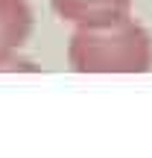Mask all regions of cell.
Wrapping results in <instances>:
<instances>
[{
  "label": "cell",
  "instance_id": "6da1fadb",
  "mask_svg": "<svg viewBox=\"0 0 152 158\" xmlns=\"http://www.w3.org/2000/svg\"><path fill=\"white\" fill-rule=\"evenodd\" d=\"M76 73H146L152 68V38L132 18L100 27H76L68 44Z\"/></svg>",
  "mask_w": 152,
  "mask_h": 158
},
{
  "label": "cell",
  "instance_id": "7a4b0ae2",
  "mask_svg": "<svg viewBox=\"0 0 152 158\" xmlns=\"http://www.w3.org/2000/svg\"><path fill=\"white\" fill-rule=\"evenodd\" d=\"M59 18L76 27H100L129 18L132 0H50Z\"/></svg>",
  "mask_w": 152,
  "mask_h": 158
},
{
  "label": "cell",
  "instance_id": "3957f363",
  "mask_svg": "<svg viewBox=\"0 0 152 158\" xmlns=\"http://www.w3.org/2000/svg\"><path fill=\"white\" fill-rule=\"evenodd\" d=\"M32 29V9L27 0H0V56L18 53Z\"/></svg>",
  "mask_w": 152,
  "mask_h": 158
},
{
  "label": "cell",
  "instance_id": "277c9868",
  "mask_svg": "<svg viewBox=\"0 0 152 158\" xmlns=\"http://www.w3.org/2000/svg\"><path fill=\"white\" fill-rule=\"evenodd\" d=\"M0 70H35V64L15 59V53H9V56H0Z\"/></svg>",
  "mask_w": 152,
  "mask_h": 158
}]
</instances>
